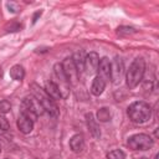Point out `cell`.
Here are the masks:
<instances>
[{"label":"cell","mask_w":159,"mask_h":159,"mask_svg":"<svg viewBox=\"0 0 159 159\" xmlns=\"http://www.w3.org/2000/svg\"><path fill=\"white\" fill-rule=\"evenodd\" d=\"M127 113H128L129 119L134 123H138V124L145 123L152 117V109H150L149 104L145 102H142V101L132 103L128 107Z\"/></svg>","instance_id":"obj_1"},{"label":"cell","mask_w":159,"mask_h":159,"mask_svg":"<svg viewBox=\"0 0 159 159\" xmlns=\"http://www.w3.org/2000/svg\"><path fill=\"white\" fill-rule=\"evenodd\" d=\"M144 71H145V62L143 58L138 57L130 63L127 71V86L130 89L135 88L140 83L144 76Z\"/></svg>","instance_id":"obj_2"},{"label":"cell","mask_w":159,"mask_h":159,"mask_svg":"<svg viewBox=\"0 0 159 159\" xmlns=\"http://www.w3.org/2000/svg\"><path fill=\"white\" fill-rule=\"evenodd\" d=\"M45 109L40 101L35 96H27L24 98L22 104H21V113L27 116L31 120H36V118L41 114H43Z\"/></svg>","instance_id":"obj_3"},{"label":"cell","mask_w":159,"mask_h":159,"mask_svg":"<svg viewBox=\"0 0 159 159\" xmlns=\"http://www.w3.org/2000/svg\"><path fill=\"white\" fill-rule=\"evenodd\" d=\"M31 88H32V93H34V96L40 101V103L42 104V107H43V109H45V112H47L50 116H52V117H57L58 116V108H57V106L55 104V102H53V99L45 92V89H42V88H40L37 84H31Z\"/></svg>","instance_id":"obj_4"},{"label":"cell","mask_w":159,"mask_h":159,"mask_svg":"<svg viewBox=\"0 0 159 159\" xmlns=\"http://www.w3.org/2000/svg\"><path fill=\"white\" fill-rule=\"evenodd\" d=\"M128 147L133 150H147L153 147V139L148 134H134L128 138Z\"/></svg>","instance_id":"obj_5"},{"label":"cell","mask_w":159,"mask_h":159,"mask_svg":"<svg viewBox=\"0 0 159 159\" xmlns=\"http://www.w3.org/2000/svg\"><path fill=\"white\" fill-rule=\"evenodd\" d=\"M62 65V68H63V72L67 77V81L68 83H77V80H78V71L73 63V60L72 57H66L63 60V62L61 63Z\"/></svg>","instance_id":"obj_6"},{"label":"cell","mask_w":159,"mask_h":159,"mask_svg":"<svg viewBox=\"0 0 159 159\" xmlns=\"http://www.w3.org/2000/svg\"><path fill=\"white\" fill-rule=\"evenodd\" d=\"M124 71L123 60L120 57H114V60L111 62V80L113 83H118L120 81V77Z\"/></svg>","instance_id":"obj_7"},{"label":"cell","mask_w":159,"mask_h":159,"mask_svg":"<svg viewBox=\"0 0 159 159\" xmlns=\"http://www.w3.org/2000/svg\"><path fill=\"white\" fill-rule=\"evenodd\" d=\"M98 63H99V56L97 52H89L86 57H84V68L87 70V72L91 75V73H94L97 71V67H98Z\"/></svg>","instance_id":"obj_8"},{"label":"cell","mask_w":159,"mask_h":159,"mask_svg":"<svg viewBox=\"0 0 159 159\" xmlns=\"http://www.w3.org/2000/svg\"><path fill=\"white\" fill-rule=\"evenodd\" d=\"M97 71H98V76L101 78H103L104 81L111 78V62L107 57H103V58L99 60Z\"/></svg>","instance_id":"obj_9"},{"label":"cell","mask_w":159,"mask_h":159,"mask_svg":"<svg viewBox=\"0 0 159 159\" xmlns=\"http://www.w3.org/2000/svg\"><path fill=\"white\" fill-rule=\"evenodd\" d=\"M17 127H19V129H20L21 133L29 134L32 130V128H34V120H31L27 116H25V114L21 113L19 116V118H17Z\"/></svg>","instance_id":"obj_10"},{"label":"cell","mask_w":159,"mask_h":159,"mask_svg":"<svg viewBox=\"0 0 159 159\" xmlns=\"http://www.w3.org/2000/svg\"><path fill=\"white\" fill-rule=\"evenodd\" d=\"M70 148L75 152V153H80L84 149V139L81 134H75L71 139H70Z\"/></svg>","instance_id":"obj_11"},{"label":"cell","mask_w":159,"mask_h":159,"mask_svg":"<svg viewBox=\"0 0 159 159\" xmlns=\"http://www.w3.org/2000/svg\"><path fill=\"white\" fill-rule=\"evenodd\" d=\"M104 88H106V81L103 78H101L99 76L94 77L93 82H92V86H91V92L94 96H99V94H102Z\"/></svg>","instance_id":"obj_12"},{"label":"cell","mask_w":159,"mask_h":159,"mask_svg":"<svg viewBox=\"0 0 159 159\" xmlns=\"http://www.w3.org/2000/svg\"><path fill=\"white\" fill-rule=\"evenodd\" d=\"M86 118H87V125H88V128H89L91 134H92L96 139H99V137H101V130H99V127L97 125V123H96V120H94L92 113L86 114Z\"/></svg>","instance_id":"obj_13"},{"label":"cell","mask_w":159,"mask_h":159,"mask_svg":"<svg viewBox=\"0 0 159 159\" xmlns=\"http://www.w3.org/2000/svg\"><path fill=\"white\" fill-rule=\"evenodd\" d=\"M45 92H46V93H47L52 99H60V98H61V93H60L58 86H57L55 82H52V81L46 82Z\"/></svg>","instance_id":"obj_14"},{"label":"cell","mask_w":159,"mask_h":159,"mask_svg":"<svg viewBox=\"0 0 159 159\" xmlns=\"http://www.w3.org/2000/svg\"><path fill=\"white\" fill-rule=\"evenodd\" d=\"M72 60H73V63H75V66H76V68L78 71V75H80L84 70V56H83V52L82 51L81 52H76L73 55Z\"/></svg>","instance_id":"obj_15"},{"label":"cell","mask_w":159,"mask_h":159,"mask_svg":"<svg viewBox=\"0 0 159 159\" xmlns=\"http://www.w3.org/2000/svg\"><path fill=\"white\" fill-rule=\"evenodd\" d=\"M10 76H11V78L15 80V81H21V80L24 78V76H25V70L22 68V66L15 65V66H12L11 70H10Z\"/></svg>","instance_id":"obj_16"},{"label":"cell","mask_w":159,"mask_h":159,"mask_svg":"<svg viewBox=\"0 0 159 159\" xmlns=\"http://www.w3.org/2000/svg\"><path fill=\"white\" fill-rule=\"evenodd\" d=\"M97 119L99 122H107L111 119V113H109V109L106 108V107H102L98 109L97 112Z\"/></svg>","instance_id":"obj_17"},{"label":"cell","mask_w":159,"mask_h":159,"mask_svg":"<svg viewBox=\"0 0 159 159\" xmlns=\"http://www.w3.org/2000/svg\"><path fill=\"white\" fill-rule=\"evenodd\" d=\"M124 158H125L124 152H122L119 149H114L107 154V159H124Z\"/></svg>","instance_id":"obj_18"},{"label":"cell","mask_w":159,"mask_h":159,"mask_svg":"<svg viewBox=\"0 0 159 159\" xmlns=\"http://www.w3.org/2000/svg\"><path fill=\"white\" fill-rule=\"evenodd\" d=\"M10 109H11V104L9 101L6 99L0 101V113H7L10 112Z\"/></svg>","instance_id":"obj_19"},{"label":"cell","mask_w":159,"mask_h":159,"mask_svg":"<svg viewBox=\"0 0 159 159\" xmlns=\"http://www.w3.org/2000/svg\"><path fill=\"white\" fill-rule=\"evenodd\" d=\"M9 128H10V124H9L7 119H6L4 116L0 114V129H1V130H7Z\"/></svg>","instance_id":"obj_20"},{"label":"cell","mask_w":159,"mask_h":159,"mask_svg":"<svg viewBox=\"0 0 159 159\" xmlns=\"http://www.w3.org/2000/svg\"><path fill=\"white\" fill-rule=\"evenodd\" d=\"M6 5H7V7H9V11H11V12H16V11H19V6H17L16 2L10 1V2H7Z\"/></svg>","instance_id":"obj_21"},{"label":"cell","mask_w":159,"mask_h":159,"mask_svg":"<svg viewBox=\"0 0 159 159\" xmlns=\"http://www.w3.org/2000/svg\"><path fill=\"white\" fill-rule=\"evenodd\" d=\"M133 32H135V30L132 27H119L118 29V34H133Z\"/></svg>","instance_id":"obj_22"},{"label":"cell","mask_w":159,"mask_h":159,"mask_svg":"<svg viewBox=\"0 0 159 159\" xmlns=\"http://www.w3.org/2000/svg\"><path fill=\"white\" fill-rule=\"evenodd\" d=\"M40 15H41V11H40V12H36L35 16H34V19H32V22H36V19H37Z\"/></svg>","instance_id":"obj_23"},{"label":"cell","mask_w":159,"mask_h":159,"mask_svg":"<svg viewBox=\"0 0 159 159\" xmlns=\"http://www.w3.org/2000/svg\"><path fill=\"white\" fill-rule=\"evenodd\" d=\"M0 77H2V68L0 67Z\"/></svg>","instance_id":"obj_24"},{"label":"cell","mask_w":159,"mask_h":159,"mask_svg":"<svg viewBox=\"0 0 159 159\" xmlns=\"http://www.w3.org/2000/svg\"><path fill=\"white\" fill-rule=\"evenodd\" d=\"M135 159H148V158H145V157H142V158H135Z\"/></svg>","instance_id":"obj_25"},{"label":"cell","mask_w":159,"mask_h":159,"mask_svg":"<svg viewBox=\"0 0 159 159\" xmlns=\"http://www.w3.org/2000/svg\"><path fill=\"white\" fill-rule=\"evenodd\" d=\"M6 159H7V158H6Z\"/></svg>","instance_id":"obj_26"}]
</instances>
